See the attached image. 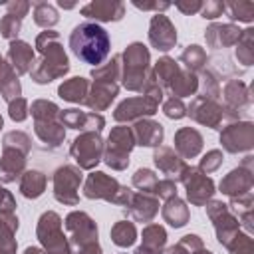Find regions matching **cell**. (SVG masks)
I'll list each match as a JSON object with an SVG mask.
<instances>
[{
	"instance_id": "obj_1",
	"label": "cell",
	"mask_w": 254,
	"mask_h": 254,
	"mask_svg": "<svg viewBox=\"0 0 254 254\" xmlns=\"http://www.w3.org/2000/svg\"><path fill=\"white\" fill-rule=\"evenodd\" d=\"M69 48L81 62L97 67L109 54V34L93 22L77 24L69 36Z\"/></svg>"
},
{
	"instance_id": "obj_7",
	"label": "cell",
	"mask_w": 254,
	"mask_h": 254,
	"mask_svg": "<svg viewBox=\"0 0 254 254\" xmlns=\"http://www.w3.org/2000/svg\"><path fill=\"white\" fill-rule=\"evenodd\" d=\"M38 238L48 254H71L69 242L62 232V218L56 212H44L38 222Z\"/></svg>"
},
{
	"instance_id": "obj_34",
	"label": "cell",
	"mask_w": 254,
	"mask_h": 254,
	"mask_svg": "<svg viewBox=\"0 0 254 254\" xmlns=\"http://www.w3.org/2000/svg\"><path fill=\"white\" fill-rule=\"evenodd\" d=\"M135 236H137V230H135L133 222L121 220L111 228V238L117 246H131L135 242Z\"/></svg>"
},
{
	"instance_id": "obj_28",
	"label": "cell",
	"mask_w": 254,
	"mask_h": 254,
	"mask_svg": "<svg viewBox=\"0 0 254 254\" xmlns=\"http://www.w3.org/2000/svg\"><path fill=\"white\" fill-rule=\"evenodd\" d=\"M36 135L42 143L50 145V147H58L64 137H65V131L62 127V123H56V121H40L36 123Z\"/></svg>"
},
{
	"instance_id": "obj_32",
	"label": "cell",
	"mask_w": 254,
	"mask_h": 254,
	"mask_svg": "<svg viewBox=\"0 0 254 254\" xmlns=\"http://www.w3.org/2000/svg\"><path fill=\"white\" fill-rule=\"evenodd\" d=\"M0 91L4 95V99L10 103L12 99L20 97V81H18V75L16 71L4 64V69H2V77H0Z\"/></svg>"
},
{
	"instance_id": "obj_41",
	"label": "cell",
	"mask_w": 254,
	"mask_h": 254,
	"mask_svg": "<svg viewBox=\"0 0 254 254\" xmlns=\"http://www.w3.org/2000/svg\"><path fill=\"white\" fill-rule=\"evenodd\" d=\"M228 250L230 254H252V240L248 236H242V234H236L228 244Z\"/></svg>"
},
{
	"instance_id": "obj_43",
	"label": "cell",
	"mask_w": 254,
	"mask_h": 254,
	"mask_svg": "<svg viewBox=\"0 0 254 254\" xmlns=\"http://www.w3.org/2000/svg\"><path fill=\"white\" fill-rule=\"evenodd\" d=\"M157 196H161V198H165V200H169V198H173V196H177V185H175V181L173 179H163V181H157V185H155V190H153Z\"/></svg>"
},
{
	"instance_id": "obj_48",
	"label": "cell",
	"mask_w": 254,
	"mask_h": 254,
	"mask_svg": "<svg viewBox=\"0 0 254 254\" xmlns=\"http://www.w3.org/2000/svg\"><path fill=\"white\" fill-rule=\"evenodd\" d=\"M220 10H224L222 4H206L204 10H202V14H204V18H216L220 14Z\"/></svg>"
},
{
	"instance_id": "obj_44",
	"label": "cell",
	"mask_w": 254,
	"mask_h": 254,
	"mask_svg": "<svg viewBox=\"0 0 254 254\" xmlns=\"http://www.w3.org/2000/svg\"><path fill=\"white\" fill-rule=\"evenodd\" d=\"M8 111H10V117L14 121H24L28 117V103H26V99H22V97L12 99L10 105H8Z\"/></svg>"
},
{
	"instance_id": "obj_27",
	"label": "cell",
	"mask_w": 254,
	"mask_h": 254,
	"mask_svg": "<svg viewBox=\"0 0 254 254\" xmlns=\"http://www.w3.org/2000/svg\"><path fill=\"white\" fill-rule=\"evenodd\" d=\"M240 30H236L234 26H212L206 30V40L212 48H220V46H228L240 40Z\"/></svg>"
},
{
	"instance_id": "obj_45",
	"label": "cell",
	"mask_w": 254,
	"mask_h": 254,
	"mask_svg": "<svg viewBox=\"0 0 254 254\" xmlns=\"http://www.w3.org/2000/svg\"><path fill=\"white\" fill-rule=\"evenodd\" d=\"M163 111H165V115L167 117H171V119H181V117H185L187 115V111H185V105H183V101L177 97H171L165 105H163Z\"/></svg>"
},
{
	"instance_id": "obj_42",
	"label": "cell",
	"mask_w": 254,
	"mask_h": 254,
	"mask_svg": "<svg viewBox=\"0 0 254 254\" xmlns=\"http://www.w3.org/2000/svg\"><path fill=\"white\" fill-rule=\"evenodd\" d=\"M20 22H22V18H16L14 14H6V16L2 18V22H0V32H2V36L8 38V40H12V38L18 34V30H20Z\"/></svg>"
},
{
	"instance_id": "obj_46",
	"label": "cell",
	"mask_w": 254,
	"mask_h": 254,
	"mask_svg": "<svg viewBox=\"0 0 254 254\" xmlns=\"http://www.w3.org/2000/svg\"><path fill=\"white\" fill-rule=\"evenodd\" d=\"M220 163H222V155H220V151H210V153H206L204 159L200 161V171L210 173V171L218 169Z\"/></svg>"
},
{
	"instance_id": "obj_22",
	"label": "cell",
	"mask_w": 254,
	"mask_h": 254,
	"mask_svg": "<svg viewBox=\"0 0 254 254\" xmlns=\"http://www.w3.org/2000/svg\"><path fill=\"white\" fill-rule=\"evenodd\" d=\"M153 159H155V165H157L167 177H175V175H177L181 181H183V177H185V173H187V169H189L169 147L157 149L155 155H153Z\"/></svg>"
},
{
	"instance_id": "obj_30",
	"label": "cell",
	"mask_w": 254,
	"mask_h": 254,
	"mask_svg": "<svg viewBox=\"0 0 254 254\" xmlns=\"http://www.w3.org/2000/svg\"><path fill=\"white\" fill-rule=\"evenodd\" d=\"M163 218L171 224V226H183V224H187V220H189V208L185 206V202L181 200V198H177V196H173V198H169L167 200V204L163 206Z\"/></svg>"
},
{
	"instance_id": "obj_12",
	"label": "cell",
	"mask_w": 254,
	"mask_h": 254,
	"mask_svg": "<svg viewBox=\"0 0 254 254\" xmlns=\"http://www.w3.org/2000/svg\"><path fill=\"white\" fill-rule=\"evenodd\" d=\"M206 210H208V216L214 220V228H216V234H218L220 244L226 246L238 234V222H236V218L230 216V212L226 210V204H222V202H210Z\"/></svg>"
},
{
	"instance_id": "obj_24",
	"label": "cell",
	"mask_w": 254,
	"mask_h": 254,
	"mask_svg": "<svg viewBox=\"0 0 254 254\" xmlns=\"http://www.w3.org/2000/svg\"><path fill=\"white\" fill-rule=\"evenodd\" d=\"M87 18H95V20H119L123 16V4H115V2H91L87 6H83L81 10Z\"/></svg>"
},
{
	"instance_id": "obj_29",
	"label": "cell",
	"mask_w": 254,
	"mask_h": 254,
	"mask_svg": "<svg viewBox=\"0 0 254 254\" xmlns=\"http://www.w3.org/2000/svg\"><path fill=\"white\" fill-rule=\"evenodd\" d=\"M46 177L40 171H26L20 181V190L26 198H38L46 189Z\"/></svg>"
},
{
	"instance_id": "obj_21",
	"label": "cell",
	"mask_w": 254,
	"mask_h": 254,
	"mask_svg": "<svg viewBox=\"0 0 254 254\" xmlns=\"http://www.w3.org/2000/svg\"><path fill=\"white\" fill-rule=\"evenodd\" d=\"M129 214L135 220H143L149 222L157 212H159V202L155 196H151L149 192H141V194H133V198L129 200Z\"/></svg>"
},
{
	"instance_id": "obj_31",
	"label": "cell",
	"mask_w": 254,
	"mask_h": 254,
	"mask_svg": "<svg viewBox=\"0 0 254 254\" xmlns=\"http://www.w3.org/2000/svg\"><path fill=\"white\" fill-rule=\"evenodd\" d=\"M165 240H167L165 228L159 226V224H149V226L143 230V244H141V250L147 252V254H157V252H161V248L165 246Z\"/></svg>"
},
{
	"instance_id": "obj_14",
	"label": "cell",
	"mask_w": 254,
	"mask_h": 254,
	"mask_svg": "<svg viewBox=\"0 0 254 254\" xmlns=\"http://www.w3.org/2000/svg\"><path fill=\"white\" fill-rule=\"evenodd\" d=\"M149 40L157 50H171L177 42V30L173 28V24L165 18V16H155L151 20V32H149Z\"/></svg>"
},
{
	"instance_id": "obj_6",
	"label": "cell",
	"mask_w": 254,
	"mask_h": 254,
	"mask_svg": "<svg viewBox=\"0 0 254 254\" xmlns=\"http://www.w3.org/2000/svg\"><path fill=\"white\" fill-rule=\"evenodd\" d=\"M135 145L133 131L129 127H115L107 139V145L103 147L105 163L117 171L125 169L129 165V151Z\"/></svg>"
},
{
	"instance_id": "obj_40",
	"label": "cell",
	"mask_w": 254,
	"mask_h": 254,
	"mask_svg": "<svg viewBox=\"0 0 254 254\" xmlns=\"http://www.w3.org/2000/svg\"><path fill=\"white\" fill-rule=\"evenodd\" d=\"M157 181H159V179H157L155 173L149 171V169H139V171L135 173V177H133V185H135L137 189L145 190V192H153Z\"/></svg>"
},
{
	"instance_id": "obj_15",
	"label": "cell",
	"mask_w": 254,
	"mask_h": 254,
	"mask_svg": "<svg viewBox=\"0 0 254 254\" xmlns=\"http://www.w3.org/2000/svg\"><path fill=\"white\" fill-rule=\"evenodd\" d=\"M222 145L226 151L236 153L252 147V125L250 123H240V125H230L224 129L220 137Z\"/></svg>"
},
{
	"instance_id": "obj_49",
	"label": "cell",
	"mask_w": 254,
	"mask_h": 254,
	"mask_svg": "<svg viewBox=\"0 0 254 254\" xmlns=\"http://www.w3.org/2000/svg\"><path fill=\"white\" fill-rule=\"evenodd\" d=\"M183 12H194V10H198L200 8V4H194V6H183V4H177Z\"/></svg>"
},
{
	"instance_id": "obj_18",
	"label": "cell",
	"mask_w": 254,
	"mask_h": 254,
	"mask_svg": "<svg viewBox=\"0 0 254 254\" xmlns=\"http://www.w3.org/2000/svg\"><path fill=\"white\" fill-rule=\"evenodd\" d=\"M26 167V155L16 149H4L0 159V181L12 183L20 177V173Z\"/></svg>"
},
{
	"instance_id": "obj_52",
	"label": "cell",
	"mask_w": 254,
	"mask_h": 254,
	"mask_svg": "<svg viewBox=\"0 0 254 254\" xmlns=\"http://www.w3.org/2000/svg\"><path fill=\"white\" fill-rule=\"evenodd\" d=\"M0 127H2V117H0Z\"/></svg>"
},
{
	"instance_id": "obj_26",
	"label": "cell",
	"mask_w": 254,
	"mask_h": 254,
	"mask_svg": "<svg viewBox=\"0 0 254 254\" xmlns=\"http://www.w3.org/2000/svg\"><path fill=\"white\" fill-rule=\"evenodd\" d=\"M89 91V85L83 77H71L67 81H64L58 89L60 97L65 99V101H75V103H81L85 101V95Z\"/></svg>"
},
{
	"instance_id": "obj_4",
	"label": "cell",
	"mask_w": 254,
	"mask_h": 254,
	"mask_svg": "<svg viewBox=\"0 0 254 254\" xmlns=\"http://www.w3.org/2000/svg\"><path fill=\"white\" fill-rule=\"evenodd\" d=\"M163 99V89L157 83H151L145 89V95L125 99L113 113L117 121H139L143 115H153L159 107V101Z\"/></svg>"
},
{
	"instance_id": "obj_19",
	"label": "cell",
	"mask_w": 254,
	"mask_h": 254,
	"mask_svg": "<svg viewBox=\"0 0 254 254\" xmlns=\"http://www.w3.org/2000/svg\"><path fill=\"white\" fill-rule=\"evenodd\" d=\"M87 95L89 97H85V103L95 111H103L117 95V83L105 81V79H95V85H93L91 93H87Z\"/></svg>"
},
{
	"instance_id": "obj_36",
	"label": "cell",
	"mask_w": 254,
	"mask_h": 254,
	"mask_svg": "<svg viewBox=\"0 0 254 254\" xmlns=\"http://www.w3.org/2000/svg\"><path fill=\"white\" fill-rule=\"evenodd\" d=\"M155 71H157L159 81H161L163 85H171V81H173V79L177 77V73H179V65H177L175 60H171V58H163V60L157 62Z\"/></svg>"
},
{
	"instance_id": "obj_9",
	"label": "cell",
	"mask_w": 254,
	"mask_h": 254,
	"mask_svg": "<svg viewBox=\"0 0 254 254\" xmlns=\"http://www.w3.org/2000/svg\"><path fill=\"white\" fill-rule=\"evenodd\" d=\"M69 153L81 169H91L103 155V141L95 131H85L71 143Z\"/></svg>"
},
{
	"instance_id": "obj_10",
	"label": "cell",
	"mask_w": 254,
	"mask_h": 254,
	"mask_svg": "<svg viewBox=\"0 0 254 254\" xmlns=\"http://www.w3.org/2000/svg\"><path fill=\"white\" fill-rule=\"evenodd\" d=\"M54 194L60 202L64 204H77L79 196H77V189L81 183V171L75 167H60L54 173Z\"/></svg>"
},
{
	"instance_id": "obj_38",
	"label": "cell",
	"mask_w": 254,
	"mask_h": 254,
	"mask_svg": "<svg viewBox=\"0 0 254 254\" xmlns=\"http://www.w3.org/2000/svg\"><path fill=\"white\" fill-rule=\"evenodd\" d=\"M2 149H16V151H20V153L26 155V153L30 151V139H28V135L22 133V131L6 133V135H4V145H2Z\"/></svg>"
},
{
	"instance_id": "obj_23",
	"label": "cell",
	"mask_w": 254,
	"mask_h": 254,
	"mask_svg": "<svg viewBox=\"0 0 254 254\" xmlns=\"http://www.w3.org/2000/svg\"><path fill=\"white\" fill-rule=\"evenodd\" d=\"M175 147L177 151L181 153V157L185 159H190L194 157L200 147H202V137L196 129H190V127H185V129H179L177 135H175Z\"/></svg>"
},
{
	"instance_id": "obj_50",
	"label": "cell",
	"mask_w": 254,
	"mask_h": 254,
	"mask_svg": "<svg viewBox=\"0 0 254 254\" xmlns=\"http://www.w3.org/2000/svg\"><path fill=\"white\" fill-rule=\"evenodd\" d=\"M24 254H44L40 248H26V252Z\"/></svg>"
},
{
	"instance_id": "obj_2",
	"label": "cell",
	"mask_w": 254,
	"mask_h": 254,
	"mask_svg": "<svg viewBox=\"0 0 254 254\" xmlns=\"http://www.w3.org/2000/svg\"><path fill=\"white\" fill-rule=\"evenodd\" d=\"M36 46L42 54V60L32 65L30 75L38 83H50L52 79L64 75L69 69V62L65 52L62 50L60 38L56 32H42L36 40Z\"/></svg>"
},
{
	"instance_id": "obj_25",
	"label": "cell",
	"mask_w": 254,
	"mask_h": 254,
	"mask_svg": "<svg viewBox=\"0 0 254 254\" xmlns=\"http://www.w3.org/2000/svg\"><path fill=\"white\" fill-rule=\"evenodd\" d=\"M252 185V177H250V171H244V169H234L232 173H228V177L220 183V189L222 192L230 194V196H236L240 192H246Z\"/></svg>"
},
{
	"instance_id": "obj_33",
	"label": "cell",
	"mask_w": 254,
	"mask_h": 254,
	"mask_svg": "<svg viewBox=\"0 0 254 254\" xmlns=\"http://www.w3.org/2000/svg\"><path fill=\"white\" fill-rule=\"evenodd\" d=\"M169 87L173 89V93H175V95L185 97V95H190V93H194V91H196L198 81H196L194 73L185 71V73H177V77L171 81V85H169Z\"/></svg>"
},
{
	"instance_id": "obj_3",
	"label": "cell",
	"mask_w": 254,
	"mask_h": 254,
	"mask_svg": "<svg viewBox=\"0 0 254 254\" xmlns=\"http://www.w3.org/2000/svg\"><path fill=\"white\" fill-rule=\"evenodd\" d=\"M125 71H123V83L127 89H133V91H143L147 89L151 83H147L145 79H153L151 71H149V52L143 44H131L125 54Z\"/></svg>"
},
{
	"instance_id": "obj_20",
	"label": "cell",
	"mask_w": 254,
	"mask_h": 254,
	"mask_svg": "<svg viewBox=\"0 0 254 254\" xmlns=\"http://www.w3.org/2000/svg\"><path fill=\"white\" fill-rule=\"evenodd\" d=\"M131 131H133V137H135L137 145L155 147V145H161V141H163V125L157 123V121L139 119Z\"/></svg>"
},
{
	"instance_id": "obj_13",
	"label": "cell",
	"mask_w": 254,
	"mask_h": 254,
	"mask_svg": "<svg viewBox=\"0 0 254 254\" xmlns=\"http://www.w3.org/2000/svg\"><path fill=\"white\" fill-rule=\"evenodd\" d=\"M60 115L62 125L71 129H83V131H101L105 125V119L95 113H83L79 109H65Z\"/></svg>"
},
{
	"instance_id": "obj_8",
	"label": "cell",
	"mask_w": 254,
	"mask_h": 254,
	"mask_svg": "<svg viewBox=\"0 0 254 254\" xmlns=\"http://www.w3.org/2000/svg\"><path fill=\"white\" fill-rule=\"evenodd\" d=\"M65 228L71 236V244L75 252L97 246V226L85 212H71L65 218Z\"/></svg>"
},
{
	"instance_id": "obj_16",
	"label": "cell",
	"mask_w": 254,
	"mask_h": 254,
	"mask_svg": "<svg viewBox=\"0 0 254 254\" xmlns=\"http://www.w3.org/2000/svg\"><path fill=\"white\" fill-rule=\"evenodd\" d=\"M8 65L16 73H26L34 65V52L26 42L12 40L10 50H8Z\"/></svg>"
},
{
	"instance_id": "obj_11",
	"label": "cell",
	"mask_w": 254,
	"mask_h": 254,
	"mask_svg": "<svg viewBox=\"0 0 254 254\" xmlns=\"http://www.w3.org/2000/svg\"><path fill=\"white\" fill-rule=\"evenodd\" d=\"M183 181L187 185V196L192 204H204L214 192L212 181L204 173H200V169H187Z\"/></svg>"
},
{
	"instance_id": "obj_37",
	"label": "cell",
	"mask_w": 254,
	"mask_h": 254,
	"mask_svg": "<svg viewBox=\"0 0 254 254\" xmlns=\"http://www.w3.org/2000/svg\"><path fill=\"white\" fill-rule=\"evenodd\" d=\"M181 62H183V64L189 67V71L192 73V71H196L198 67H202V64L206 62V56H204V52H202L198 46H189V48L183 52Z\"/></svg>"
},
{
	"instance_id": "obj_51",
	"label": "cell",
	"mask_w": 254,
	"mask_h": 254,
	"mask_svg": "<svg viewBox=\"0 0 254 254\" xmlns=\"http://www.w3.org/2000/svg\"><path fill=\"white\" fill-rule=\"evenodd\" d=\"M4 64H6V62H4V60H2V56H0V77H2V69H4Z\"/></svg>"
},
{
	"instance_id": "obj_39",
	"label": "cell",
	"mask_w": 254,
	"mask_h": 254,
	"mask_svg": "<svg viewBox=\"0 0 254 254\" xmlns=\"http://www.w3.org/2000/svg\"><path fill=\"white\" fill-rule=\"evenodd\" d=\"M34 20L38 26H54L58 22V12L50 6V4H36V14H34Z\"/></svg>"
},
{
	"instance_id": "obj_35",
	"label": "cell",
	"mask_w": 254,
	"mask_h": 254,
	"mask_svg": "<svg viewBox=\"0 0 254 254\" xmlns=\"http://www.w3.org/2000/svg\"><path fill=\"white\" fill-rule=\"evenodd\" d=\"M58 105L52 103V101H46V99H38L32 103V115L36 119V123L40 121H56L58 117Z\"/></svg>"
},
{
	"instance_id": "obj_17",
	"label": "cell",
	"mask_w": 254,
	"mask_h": 254,
	"mask_svg": "<svg viewBox=\"0 0 254 254\" xmlns=\"http://www.w3.org/2000/svg\"><path fill=\"white\" fill-rule=\"evenodd\" d=\"M189 113L198 121V123H204L212 129H216L218 121L222 119V111L220 107L212 101V99H206V97H198L194 99V103L189 107Z\"/></svg>"
},
{
	"instance_id": "obj_5",
	"label": "cell",
	"mask_w": 254,
	"mask_h": 254,
	"mask_svg": "<svg viewBox=\"0 0 254 254\" xmlns=\"http://www.w3.org/2000/svg\"><path fill=\"white\" fill-rule=\"evenodd\" d=\"M83 190H85L83 194L87 198H105L115 204H129V200L135 194L131 189L119 187V183L115 179L107 177L105 173H91L85 181Z\"/></svg>"
},
{
	"instance_id": "obj_47",
	"label": "cell",
	"mask_w": 254,
	"mask_h": 254,
	"mask_svg": "<svg viewBox=\"0 0 254 254\" xmlns=\"http://www.w3.org/2000/svg\"><path fill=\"white\" fill-rule=\"evenodd\" d=\"M14 206H16L14 196H12L4 187H0V210H2V212H12Z\"/></svg>"
}]
</instances>
